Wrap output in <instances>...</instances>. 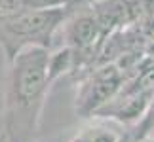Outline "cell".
<instances>
[{
    "label": "cell",
    "instance_id": "6da1fadb",
    "mask_svg": "<svg viewBox=\"0 0 154 142\" xmlns=\"http://www.w3.org/2000/svg\"><path fill=\"white\" fill-rule=\"evenodd\" d=\"M4 89V135L10 142H34L48 99L50 47L27 46L11 59Z\"/></svg>",
    "mask_w": 154,
    "mask_h": 142
},
{
    "label": "cell",
    "instance_id": "7a4b0ae2",
    "mask_svg": "<svg viewBox=\"0 0 154 142\" xmlns=\"http://www.w3.org/2000/svg\"><path fill=\"white\" fill-rule=\"evenodd\" d=\"M74 6L76 4L50 6L0 19V47L4 49L6 59L11 61L17 51L27 46L50 47L53 36L59 32Z\"/></svg>",
    "mask_w": 154,
    "mask_h": 142
},
{
    "label": "cell",
    "instance_id": "3957f363",
    "mask_svg": "<svg viewBox=\"0 0 154 142\" xmlns=\"http://www.w3.org/2000/svg\"><path fill=\"white\" fill-rule=\"evenodd\" d=\"M78 84L76 93V114L80 117H93V114L103 108L118 95L126 84V76L114 63H106L86 72Z\"/></svg>",
    "mask_w": 154,
    "mask_h": 142
},
{
    "label": "cell",
    "instance_id": "277c9868",
    "mask_svg": "<svg viewBox=\"0 0 154 142\" xmlns=\"http://www.w3.org/2000/svg\"><path fill=\"white\" fill-rule=\"evenodd\" d=\"M124 137L103 123H91L76 133L70 142H122Z\"/></svg>",
    "mask_w": 154,
    "mask_h": 142
},
{
    "label": "cell",
    "instance_id": "5b68a950",
    "mask_svg": "<svg viewBox=\"0 0 154 142\" xmlns=\"http://www.w3.org/2000/svg\"><path fill=\"white\" fill-rule=\"evenodd\" d=\"M0 142H10V140H8V137H6V135H4V131L0 133Z\"/></svg>",
    "mask_w": 154,
    "mask_h": 142
}]
</instances>
